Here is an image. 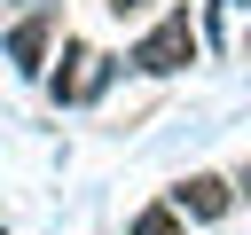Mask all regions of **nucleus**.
<instances>
[{
	"label": "nucleus",
	"mask_w": 251,
	"mask_h": 235,
	"mask_svg": "<svg viewBox=\"0 0 251 235\" xmlns=\"http://www.w3.org/2000/svg\"><path fill=\"white\" fill-rule=\"evenodd\" d=\"M188 55H196V31H188V8H173V16H165V24H157V31L141 39V47H133V63H141V70H157V78H165V70H180Z\"/></svg>",
	"instance_id": "1"
},
{
	"label": "nucleus",
	"mask_w": 251,
	"mask_h": 235,
	"mask_svg": "<svg viewBox=\"0 0 251 235\" xmlns=\"http://www.w3.org/2000/svg\"><path fill=\"white\" fill-rule=\"evenodd\" d=\"M110 70H118L110 55H86V47H78L71 70H55V102H94V94L110 86Z\"/></svg>",
	"instance_id": "2"
},
{
	"label": "nucleus",
	"mask_w": 251,
	"mask_h": 235,
	"mask_svg": "<svg viewBox=\"0 0 251 235\" xmlns=\"http://www.w3.org/2000/svg\"><path fill=\"white\" fill-rule=\"evenodd\" d=\"M235 196H227V180H212V172H196V180H180L173 188V212H188V219H220Z\"/></svg>",
	"instance_id": "3"
},
{
	"label": "nucleus",
	"mask_w": 251,
	"mask_h": 235,
	"mask_svg": "<svg viewBox=\"0 0 251 235\" xmlns=\"http://www.w3.org/2000/svg\"><path fill=\"white\" fill-rule=\"evenodd\" d=\"M47 39H55V24H47V16H24V24L8 31V55H16V70H24V78L47 63Z\"/></svg>",
	"instance_id": "4"
},
{
	"label": "nucleus",
	"mask_w": 251,
	"mask_h": 235,
	"mask_svg": "<svg viewBox=\"0 0 251 235\" xmlns=\"http://www.w3.org/2000/svg\"><path fill=\"white\" fill-rule=\"evenodd\" d=\"M133 235H173V212H165V204H157V212H141V219H133Z\"/></svg>",
	"instance_id": "5"
},
{
	"label": "nucleus",
	"mask_w": 251,
	"mask_h": 235,
	"mask_svg": "<svg viewBox=\"0 0 251 235\" xmlns=\"http://www.w3.org/2000/svg\"><path fill=\"white\" fill-rule=\"evenodd\" d=\"M141 8H149V0H110V16H141Z\"/></svg>",
	"instance_id": "6"
}]
</instances>
